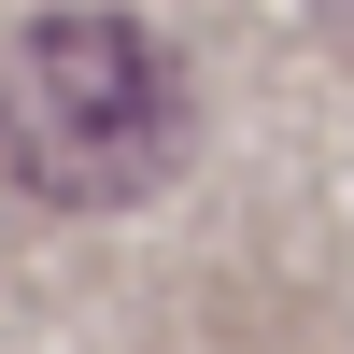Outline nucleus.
<instances>
[{
  "mask_svg": "<svg viewBox=\"0 0 354 354\" xmlns=\"http://www.w3.org/2000/svg\"><path fill=\"white\" fill-rule=\"evenodd\" d=\"M15 170L28 198H71V213H113V198H156L185 170V71L142 15H100V0H57V15L15 28Z\"/></svg>",
  "mask_w": 354,
  "mask_h": 354,
  "instance_id": "1",
  "label": "nucleus"
}]
</instances>
